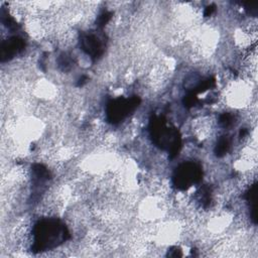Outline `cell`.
<instances>
[{"label":"cell","instance_id":"6da1fadb","mask_svg":"<svg viewBox=\"0 0 258 258\" xmlns=\"http://www.w3.org/2000/svg\"><path fill=\"white\" fill-rule=\"evenodd\" d=\"M33 236L32 250L35 252L51 249L70 237L67 228L56 220L38 222L34 227Z\"/></svg>","mask_w":258,"mask_h":258},{"label":"cell","instance_id":"7a4b0ae2","mask_svg":"<svg viewBox=\"0 0 258 258\" xmlns=\"http://www.w3.org/2000/svg\"><path fill=\"white\" fill-rule=\"evenodd\" d=\"M140 103V99L132 97L129 100L119 98L111 101L107 106V117L112 123H117L123 120L130 112H132Z\"/></svg>","mask_w":258,"mask_h":258},{"label":"cell","instance_id":"3957f363","mask_svg":"<svg viewBox=\"0 0 258 258\" xmlns=\"http://www.w3.org/2000/svg\"><path fill=\"white\" fill-rule=\"evenodd\" d=\"M202 170L194 163H184L180 165L174 175L173 181L177 188L185 189L192 183L198 182L201 179Z\"/></svg>","mask_w":258,"mask_h":258},{"label":"cell","instance_id":"277c9868","mask_svg":"<svg viewBox=\"0 0 258 258\" xmlns=\"http://www.w3.org/2000/svg\"><path fill=\"white\" fill-rule=\"evenodd\" d=\"M24 48V41L19 37H12L2 43L1 58L2 60L9 59Z\"/></svg>","mask_w":258,"mask_h":258},{"label":"cell","instance_id":"5b68a950","mask_svg":"<svg viewBox=\"0 0 258 258\" xmlns=\"http://www.w3.org/2000/svg\"><path fill=\"white\" fill-rule=\"evenodd\" d=\"M83 49L93 57L100 56L103 52V43L95 34H87L82 38Z\"/></svg>","mask_w":258,"mask_h":258},{"label":"cell","instance_id":"8992f818","mask_svg":"<svg viewBox=\"0 0 258 258\" xmlns=\"http://www.w3.org/2000/svg\"><path fill=\"white\" fill-rule=\"evenodd\" d=\"M230 142L227 137H222L219 139L216 148H215V153L217 156H223L229 149Z\"/></svg>","mask_w":258,"mask_h":258},{"label":"cell","instance_id":"52a82bcc","mask_svg":"<svg viewBox=\"0 0 258 258\" xmlns=\"http://www.w3.org/2000/svg\"><path fill=\"white\" fill-rule=\"evenodd\" d=\"M219 122L220 124L223 126V127H228L229 125L232 124L233 122V116L229 113H224L220 116V119H219Z\"/></svg>","mask_w":258,"mask_h":258},{"label":"cell","instance_id":"ba28073f","mask_svg":"<svg viewBox=\"0 0 258 258\" xmlns=\"http://www.w3.org/2000/svg\"><path fill=\"white\" fill-rule=\"evenodd\" d=\"M111 16H112V13H110V12H104V13H102V14L99 16V18H98V25H99V26H104V25H106V23H108V21L110 20Z\"/></svg>","mask_w":258,"mask_h":258},{"label":"cell","instance_id":"9c48e42d","mask_svg":"<svg viewBox=\"0 0 258 258\" xmlns=\"http://www.w3.org/2000/svg\"><path fill=\"white\" fill-rule=\"evenodd\" d=\"M184 105L186 106V107H191V106H194L195 104H196V102H197V97H196V95L194 94V93H190V94H188L185 98H184Z\"/></svg>","mask_w":258,"mask_h":258}]
</instances>
